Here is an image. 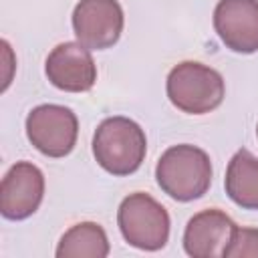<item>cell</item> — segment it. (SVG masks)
I'll use <instances>...</instances> for the list:
<instances>
[{
	"label": "cell",
	"mask_w": 258,
	"mask_h": 258,
	"mask_svg": "<svg viewBox=\"0 0 258 258\" xmlns=\"http://www.w3.org/2000/svg\"><path fill=\"white\" fill-rule=\"evenodd\" d=\"M147 153L145 131L129 117H107L93 135V155L111 175L135 173Z\"/></svg>",
	"instance_id": "cell-2"
},
{
	"label": "cell",
	"mask_w": 258,
	"mask_h": 258,
	"mask_svg": "<svg viewBox=\"0 0 258 258\" xmlns=\"http://www.w3.org/2000/svg\"><path fill=\"white\" fill-rule=\"evenodd\" d=\"M117 224L125 242L145 252L161 250L169 240V214L145 191L123 198L117 210Z\"/></svg>",
	"instance_id": "cell-4"
},
{
	"label": "cell",
	"mask_w": 258,
	"mask_h": 258,
	"mask_svg": "<svg viewBox=\"0 0 258 258\" xmlns=\"http://www.w3.org/2000/svg\"><path fill=\"white\" fill-rule=\"evenodd\" d=\"M165 91L173 107L187 115H206L218 109L226 95L222 75L198 60L175 64L165 81Z\"/></svg>",
	"instance_id": "cell-3"
},
{
	"label": "cell",
	"mask_w": 258,
	"mask_h": 258,
	"mask_svg": "<svg viewBox=\"0 0 258 258\" xmlns=\"http://www.w3.org/2000/svg\"><path fill=\"white\" fill-rule=\"evenodd\" d=\"M109 250L111 246L103 226H99L97 222H79L62 234L56 246V256L58 258H107Z\"/></svg>",
	"instance_id": "cell-12"
},
{
	"label": "cell",
	"mask_w": 258,
	"mask_h": 258,
	"mask_svg": "<svg viewBox=\"0 0 258 258\" xmlns=\"http://www.w3.org/2000/svg\"><path fill=\"white\" fill-rule=\"evenodd\" d=\"M44 73L56 89L67 93L91 91L97 81V64L93 60L91 48L79 40L56 44L46 56Z\"/></svg>",
	"instance_id": "cell-7"
},
{
	"label": "cell",
	"mask_w": 258,
	"mask_h": 258,
	"mask_svg": "<svg viewBox=\"0 0 258 258\" xmlns=\"http://www.w3.org/2000/svg\"><path fill=\"white\" fill-rule=\"evenodd\" d=\"M125 14L117 0H79L73 10V30L91 50L113 46L123 32Z\"/></svg>",
	"instance_id": "cell-6"
},
{
	"label": "cell",
	"mask_w": 258,
	"mask_h": 258,
	"mask_svg": "<svg viewBox=\"0 0 258 258\" xmlns=\"http://www.w3.org/2000/svg\"><path fill=\"white\" fill-rule=\"evenodd\" d=\"M157 185L175 202H194L212 185L210 155L189 143L171 145L155 165Z\"/></svg>",
	"instance_id": "cell-1"
},
{
	"label": "cell",
	"mask_w": 258,
	"mask_h": 258,
	"mask_svg": "<svg viewBox=\"0 0 258 258\" xmlns=\"http://www.w3.org/2000/svg\"><path fill=\"white\" fill-rule=\"evenodd\" d=\"M256 135H258V125H256Z\"/></svg>",
	"instance_id": "cell-14"
},
{
	"label": "cell",
	"mask_w": 258,
	"mask_h": 258,
	"mask_svg": "<svg viewBox=\"0 0 258 258\" xmlns=\"http://www.w3.org/2000/svg\"><path fill=\"white\" fill-rule=\"evenodd\" d=\"M236 230L234 220L218 210H202L194 214L183 230V250L191 258H222Z\"/></svg>",
	"instance_id": "cell-10"
},
{
	"label": "cell",
	"mask_w": 258,
	"mask_h": 258,
	"mask_svg": "<svg viewBox=\"0 0 258 258\" xmlns=\"http://www.w3.org/2000/svg\"><path fill=\"white\" fill-rule=\"evenodd\" d=\"M26 137L46 157L69 155L79 137V119L64 105H38L26 115Z\"/></svg>",
	"instance_id": "cell-5"
},
{
	"label": "cell",
	"mask_w": 258,
	"mask_h": 258,
	"mask_svg": "<svg viewBox=\"0 0 258 258\" xmlns=\"http://www.w3.org/2000/svg\"><path fill=\"white\" fill-rule=\"evenodd\" d=\"M214 28L226 48L252 54L258 50V0H220L214 8Z\"/></svg>",
	"instance_id": "cell-9"
},
{
	"label": "cell",
	"mask_w": 258,
	"mask_h": 258,
	"mask_svg": "<svg viewBox=\"0 0 258 258\" xmlns=\"http://www.w3.org/2000/svg\"><path fill=\"white\" fill-rule=\"evenodd\" d=\"M44 198V175L30 161H16L0 183V214L6 220H26Z\"/></svg>",
	"instance_id": "cell-8"
},
{
	"label": "cell",
	"mask_w": 258,
	"mask_h": 258,
	"mask_svg": "<svg viewBox=\"0 0 258 258\" xmlns=\"http://www.w3.org/2000/svg\"><path fill=\"white\" fill-rule=\"evenodd\" d=\"M222 258H258V228L236 226Z\"/></svg>",
	"instance_id": "cell-13"
},
{
	"label": "cell",
	"mask_w": 258,
	"mask_h": 258,
	"mask_svg": "<svg viewBox=\"0 0 258 258\" xmlns=\"http://www.w3.org/2000/svg\"><path fill=\"white\" fill-rule=\"evenodd\" d=\"M224 187L236 206L258 210V157L244 147L238 149L228 161Z\"/></svg>",
	"instance_id": "cell-11"
}]
</instances>
